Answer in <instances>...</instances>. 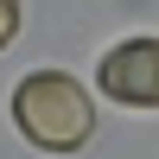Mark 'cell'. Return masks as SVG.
Here are the masks:
<instances>
[{
    "instance_id": "1",
    "label": "cell",
    "mask_w": 159,
    "mask_h": 159,
    "mask_svg": "<svg viewBox=\"0 0 159 159\" xmlns=\"http://www.w3.org/2000/svg\"><path fill=\"white\" fill-rule=\"evenodd\" d=\"M13 121H19V134L32 140L38 153H76L96 134V108H89L83 83L64 76V70L25 76V83L13 89Z\"/></svg>"
},
{
    "instance_id": "2",
    "label": "cell",
    "mask_w": 159,
    "mask_h": 159,
    "mask_svg": "<svg viewBox=\"0 0 159 159\" xmlns=\"http://www.w3.org/2000/svg\"><path fill=\"white\" fill-rule=\"evenodd\" d=\"M96 83L121 108H159V38H127L96 64Z\"/></svg>"
},
{
    "instance_id": "3",
    "label": "cell",
    "mask_w": 159,
    "mask_h": 159,
    "mask_svg": "<svg viewBox=\"0 0 159 159\" xmlns=\"http://www.w3.org/2000/svg\"><path fill=\"white\" fill-rule=\"evenodd\" d=\"M13 32H19V0H0V51L13 45Z\"/></svg>"
}]
</instances>
